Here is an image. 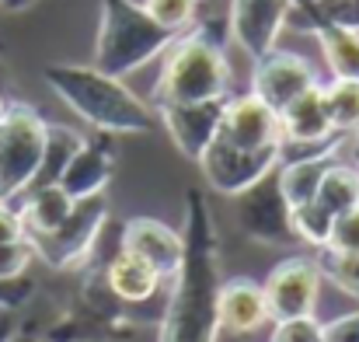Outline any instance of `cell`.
<instances>
[{"label": "cell", "mask_w": 359, "mask_h": 342, "mask_svg": "<svg viewBox=\"0 0 359 342\" xmlns=\"http://www.w3.org/2000/svg\"><path fill=\"white\" fill-rule=\"evenodd\" d=\"M217 136L227 140V143H234V147H241V150H283L279 112H272L251 91L248 95H231L224 102Z\"/></svg>", "instance_id": "8fae6325"}, {"label": "cell", "mask_w": 359, "mask_h": 342, "mask_svg": "<svg viewBox=\"0 0 359 342\" xmlns=\"http://www.w3.org/2000/svg\"><path fill=\"white\" fill-rule=\"evenodd\" d=\"M7 112V102H4V98H0V115Z\"/></svg>", "instance_id": "f35d334b"}, {"label": "cell", "mask_w": 359, "mask_h": 342, "mask_svg": "<svg viewBox=\"0 0 359 342\" xmlns=\"http://www.w3.org/2000/svg\"><path fill=\"white\" fill-rule=\"evenodd\" d=\"M231 98V63L220 42L189 28L164 49L161 77L154 84L157 105H203Z\"/></svg>", "instance_id": "3957f363"}, {"label": "cell", "mask_w": 359, "mask_h": 342, "mask_svg": "<svg viewBox=\"0 0 359 342\" xmlns=\"http://www.w3.org/2000/svg\"><path fill=\"white\" fill-rule=\"evenodd\" d=\"M32 262H35V248L28 237L0 244V279H25Z\"/></svg>", "instance_id": "f1b7e54d"}, {"label": "cell", "mask_w": 359, "mask_h": 342, "mask_svg": "<svg viewBox=\"0 0 359 342\" xmlns=\"http://www.w3.org/2000/svg\"><path fill=\"white\" fill-rule=\"evenodd\" d=\"M105 228H109V199L91 196V199H77L74 213L56 230L28 237V241L35 248V258L46 262L49 269H77L98 248Z\"/></svg>", "instance_id": "8992f818"}, {"label": "cell", "mask_w": 359, "mask_h": 342, "mask_svg": "<svg viewBox=\"0 0 359 342\" xmlns=\"http://www.w3.org/2000/svg\"><path fill=\"white\" fill-rule=\"evenodd\" d=\"M311 4H314V0H290V21H297L300 14H307Z\"/></svg>", "instance_id": "e575fe53"}, {"label": "cell", "mask_w": 359, "mask_h": 342, "mask_svg": "<svg viewBox=\"0 0 359 342\" xmlns=\"http://www.w3.org/2000/svg\"><path fill=\"white\" fill-rule=\"evenodd\" d=\"M321 251H335V255H356L359 251V206L339 213L332 221V234H328V244Z\"/></svg>", "instance_id": "83f0119b"}, {"label": "cell", "mask_w": 359, "mask_h": 342, "mask_svg": "<svg viewBox=\"0 0 359 342\" xmlns=\"http://www.w3.org/2000/svg\"><path fill=\"white\" fill-rule=\"evenodd\" d=\"M325 95V112L335 129V136H353L359 133V81H332L321 84Z\"/></svg>", "instance_id": "603a6c76"}, {"label": "cell", "mask_w": 359, "mask_h": 342, "mask_svg": "<svg viewBox=\"0 0 359 342\" xmlns=\"http://www.w3.org/2000/svg\"><path fill=\"white\" fill-rule=\"evenodd\" d=\"M49 122L32 105H7L0 115V203L14 206L35 182Z\"/></svg>", "instance_id": "5b68a950"}, {"label": "cell", "mask_w": 359, "mask_h": 342, "mask_svg": "<svg viewBox=\"0 0 359 342\" xmlns=\"http://www.w3.org/2000/svg\"><path fill=\"white\" fill-rule=\"evenodd\" d=\"M46 84L70 112L81 115L98 133H150L157 126L150 105L133 88H126V81L102 74L98 67L53 63L46 67Z\"/></svg>", "instance_id": "7a4b0ae2"}, {"label": "cell", "mask_w": 359, "mask_h": 342, "mask_svg": "<svg viewBox=\"0 0 359 342\" xmlns=\"http://www.w3.org/2000/svg\"><path fill=\"white\" fill-rule=\"evenodd\" d=\"M143 11L171 35H182L196 25V14H199V0H140Z\"/></svg>", "instance_id": "484cf974"}, {"label": "cell", "mask_w": 359, "mask_h": 342, "mask_svg": "<svg viewBox=\"0 0 359 342\" xmlns=\"http://www.w3.org/2000/svg\"><path fill=\"white\" fill-rule=\"evenodd\" d=\"M318 265H321L325 279H328L335 290H342L346 297H353V301L359 304V251H356V255H335V251H321Z\"/></svg>", "instance_id": "4316f807"}, {"label": "cell", "mask_w": 359, "mask_h": 342, "mask_svg": "<svg viewBox=\"0 0 359 342\" xmlns=\"http://www.w3.org/2000/svg\"><path fill=\"white\" fill-rule=\"evenodd\" d=\"M185 255L171 276L168 308L161 315L157 342H217V304H220V230L206 192L185 196Z\"/></svg>", "instance_id": "6da1fadb"}, {"label": "cell", "mask_w": 359, "mask_h": 342, "mask_svg": "<svg viewBox=\"0 0 359 342\" xmlns=\"http://www.w3.org/2000/svg\"><path fill=\"white\" fill-rule=\"evenodd\" d=\"M314 203L325 206L332 217H339V213L359 206V168L356 164L335 157V161L328 164V171L321 175V185H318Z\"/></svg>", "instance_id": "44dd1931"}, {"label": "cell", "mask_w": 359, "mask_h": 342, "mask_svg": "<svg viewBox=\"0 0 359 342\" xmlns=\"http://www.w3.org/2000/svg\"><path fill=\"white\" fill-rule=\"evenodd\" d=\"M116 171V154L105 140H84L81 150L70 157V164L60 175V189L70 199H91V196H105L109 182Z\"/></svg>", "instance_id": "e0dca14e"}, {"label": "cell", "mask_w": 359, "mask_h": 342, "mask_svg": "<svg viewBox=\"0 0 359 342\" xmlns=\"http://www.w3.org/2000/svg\"><path fill=\"white\" fill-rule=\"evenodd\" d=\"M269 342H325V322L311 318H290V322H272Z\"/></svg>", "instance_id": "f546056e"}, {"label": "cell", "mask_w": 359, "mask_h": 342, "mask_svg": "<svg viewBox=\"0 0 359 342\" xmlns=\"http://www.w3.org/2000/svg\"><path fill=\"white\" fill-rule=\"evenodd\" d=\"M7 342H39V339H35V336H25V332H14Z\"/></svg>", "instance_id": "74e56055"}, {"label": "cell", "mask_w": 359, "mask_h": 342, "mask_svg": "<svg viewBox=\"0 0 359 342\" xmlns=\"http://www.w3.org/2000/svg\"><path fill=\"white\" fill-rule=\"evenodd\" d=\"M0 315H4V311H0Z\"/></svg>", "instance_id": "ab89813d"}, {"label": "cell", "mask_w": 359, "mask_h": 342, "mask_svg": "<svg viewBox=\"0 0 359 342\" xmlns=\"http://www.w3.org/2000/svg\"><path fill=\"white\" fill-rule=\"evenodd\" d=\"M175 42L171 32H164L140 0H102V21L95 39V63L109 77H129L150 60L164 56V49Z\"/></svg>", "instance_id": "277c9868"}, {"label": "cell", "mask_w": 359, "mask_h": 342, "mask_svg": "<svg viewBox=\"0 0 359 342\" xmlns=\"http://www.w3.org/2000/svg\"><path fill=\"white\" fill-rule=\"evenodd\" d=\"M293 25L304 28V32H314V28H325V25L359 32V0H314L311 11L300 14Z\"/></svg>", "instance_id": "cb8c5ba5"}, {"label": "cell", "mask_w": 359, "mask_h": 342, "mask_svg": "<svg viewBox=\"0 0 359 342\" xmlns=\"http://www.w3.org/2000/svg\"><path fill=\"white\" fill-rule=\"evenodd\" d=\"M286 21L290 0H231V39L251 60H262L269 49H276Z\"/></svg>", "instance_id": "4fadbf2b"}, {"label": "cell", "mask_w": 359, "mask_h": 342, "mask_svg": "<svg viewBox=\"0 0 359 342\" xmlns=\"http://www.w3.org/2000/svg\"><path fill=\"white\" fill-rule=\"evenodd\" d=\"M119 248L140 255L147 265H154L161 272V279H171L182 265L185 237H182V230L168 228L157 217H133L119 230Z\"/></svg>", "instance_id": "5bb4252c"}, {"label": "cell", "mask_w": 359, "mask_h": 342, "mask_svg": "<svg viewBox=\"0 0 359 342\" xmlns=\"http://www.w3.org/2000/svg\"><path fill=\"white\" fill-rule=\"evenodd\" d=\"M339 157V150H325V154H311V157H290L276 168V178H279V189L293 206H304L318 196V185H321V175L328 171V164Z\"/></svg>", "instance_id": "d6986e66"}, {"label": "cell", "mask_w": 359, "mask_h": 342, "mask_svg": "<svg viewBox=\"0 0 359 342\" xmlns=\"http://www.w3.org/2000/svg\"><path fill=\"white\" fill-rule=\"evenodd\" d=\"M102 276H105L109 294H112L119 304H126V308H147V304H154L157 294H161V287L168 283V279H161V272H157L154 265H147L140 255L126 251L119 244H116V251L105 258Z\"/></svg>", "instance_id": "9a60e30c"}, {"label": "cell", "mask_w": 359, "mask_h": 342, "mask_svg": "<svg viewBox=\"0 0 359 342\" xmlns=\"http://www.w3.org/2000/svg\"><path fill=\"white\" fill-rule=\"evenodd\" d=\"M339 157L359 168V133H353V136H342V143H339Z\"/></svg>", "instance_id": "836d02e7"}, {"label": "cell", "mask_w": 359, "mask_h": 342, "mask_svg": "<svg viewBox=\"0 0 359 342\" xmlns=\"http://www.w3.org/2000/svg\"><path fill=\"white\" fill-rule=\"evenodd\" d=\"M325 342H359V308L325 322Z\"/></svg>", "instance_id": "4dcf8cb0"}, {"label": "cell", "mask_w": 359, "mask_h": 342, "mask_svg": "<svg viewBox=\"0 0 359 342\" xmlns=\"http://www.w3.org/2000/svg\"><path fill=\"white\" fill-rule=\"evenodd\" d=\"M32 0H0V7L4 11H21V7H28Z\"/></svg>", "instance_id": "8d00e7d4"}, {"label": "cell", "mask_w": 359, "mask_h": 342, "mask_svg": "<svg viewBox=\"0 0 359 342\" xmlns=\"http://www.w3.org/2000/svg\"><path fill=\"white\" fill-rule=\"evenodd\" d=\"M283 150H241L234 143L213 136L210 147L199 154V171L206 178V185L220 196H241L244 189H251L258 178H265L269 171L279 168Z\"/></svg>", "instance_id": "ba28073f"}, {"label": "cell", "mask_w": 359, "mask_h": 342, "mask_svg": "<svg viewBox=\"0 0 359 342\" xmlns=\"http://www.w3.org/2000/svg\"><path fill=\"white\" fill-rule=\"evenodd\" d=\"M14 336V322H11V311H4L0 315V342H7Z\"/></svg>", "instance_id": "d590c367"}, {"label": "cell", "mask_w": 359, "mask_h": 342, "mask_svg": "<svg viewBox=\"0 0 359 342\" xmlns=\"http://www.w3.org/2000/svg\"><path fill=\"white\" fill-rule=\"evenodd\" d=\"M238 199V224L241 230L258 244H297V234L290 224V203L279 189L276 171L258 178L251 189H244Z\"/></svg>", "instance_id": "9c48e42d"}, {"label": "cell", "mask_w": 359, "mask_h": 342, "mask_svg": "<svg viewBox=\"0 0 359 342\" xmlns=\"http://www.w3.org/2000/svg\"><path fill=\"white\" fill-rule=\"evenodd\" d=\"M321 46V56L332 70V81H359V32L353 28H314L311 32Z\"/></svg>", "instance_id": "ffe728a7"}, {"label": "cell", "mask_w": 359, "mask_h": 342, "mask_svg": "<svg viewBox=\"0 0 359 342\" xmlns=\"http://www.w3.org/2000/svg\"><path fill=\"white\" fill-rule=\"evenodd\" d=\"M332 221H335V217H332L325 206H318L314 199H311V203H304V206H293V210H290V224H293L297 241L314 244V248H325V244H328Z\"/></svg>", "instance_id": "d4e9b609"}, {"label": "cell", "mask_w": 359, "mask_h": 342, "mask_svg": "<svg viewBox=\"0 0 359 342\" xmlns=\"http://www.w3.org/2000/svg\"><path fill=\"white\" fill-rule=\"evenodd\" d=\"M321 77L311 67V60H304L300 53L290 49H269L262 60H255V74H251V95L258 102H265L272 112H283L293 98H300L304 91L318 88Z\"/></svg>", "instance_id": "30bf717a"}, {"label": "cell", "mask_w": 359, "mask_h": 342, "mask_svg": "<svg viewBox=\"0 0 359 342\" xmlns=\"http://www.w3.org/2000/svg\"><path fill=\"white\" fill-rule=\"evenodd\" d=\"M35 283L25 276V279H0V311H14L21 308L28 297H32Z\"/></svg>", "instance_id": "1f68e13d"}, {"label": "cell", "mask_w": 359, "mask_h": 342, "mask_svg": "<svg viewBox=\"0 0 359 342\" xmlns=\"http://www.w3.org/2000/svg\"><path fill=\"white\" fill-rule=\"evenodd\" d=\"M321 287H325V272H321L318 258H311V255H290V258H283L269 272V279L262 283L272 322L311 318L318 311Z\"/></svg>", "instance_id": "52a82bcc"}, {"label": "cell", "mask_w": 359, "mask_h": 342, "mask_svg": "<svg viewBox=\"0 0 359 342\" xmlns=\"http://www.w3.org/2000/svg\"><path fill=\"white\" fill-rule=\"evenodd\" d=\"M227 102V98H224ZM224 102H203V105H157V119L164 122L168 136L175 140V147L199 161V154L210 147V140L217 136Z\"/></svg>", "instance_id": "2e32d148"}, {"label": "cell", "mask_w": 359, "mask_h": 342, "mask_svg": "<svg viewBox=\"0 0 359 342\" xmlns=\"http://www.w3.org/2000/svg\"><path fill=\"white\" fill-rule=\"evenodd\" d=\"M269 329H272V315L262 283L248 276L224 279L220 304H217V339H251Z\"/></svg>", "instance_id": "7c38bea8"}, {"label": "cell", "mask_w": 359, "mask_h": 342, "mask_svg": "<svg viewBox=\"0 0 359 342\" xmlns=\"http://www.w3.org/2000/svg\"><path fill=\"white\" fill-rule=\"evenodd\" d=\"M18 237H28L25 228H21L18 210L7 206V203H0V244H4V241H18Z\"/></svg>", "instance_id": "d6a6232c"}, {"label": "cell", "mask_w": 359, "mask_h": 342, "mask_svg": "<svg viewBox=\"0 0 359 342\" xmlns=\"http://www.w3.org/2000/svg\"><path fill=\"white\" fill-rule=\"evenodd\" d=\"M84 136L70 126H53L46 129V150H42V164H39V175L32 182V189H42V185H56L63 168L70 164V157L81 150Z\"/></svg>", "instance_id": "7402d4cb"}, {"label": "cell", "mask_w": 359, "mask_h": 342, "mask_svg": "<svg viewBox=\"0 0 359 342\" xmlns=\"http://www.w3.org/2000/svg\"><path fill=\"white\" fill-rule=\"evenodd\" d=\"M74 206H77V199H70L60 185L28 189V192L14 203V210H18V217H21V228H25L28 237H39V234L56 230L74 213Z\"/></svg>", "instance_id": "ac0fdd59"}]
</instances>
